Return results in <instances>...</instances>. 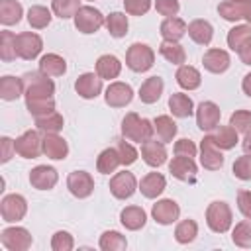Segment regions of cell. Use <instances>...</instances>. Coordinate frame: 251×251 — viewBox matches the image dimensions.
I'll use <instances>...</instances> for the list:
<instances>
[{"label": "cell", "instance_id": "obj_29", "mask_svg": "<svg viewBox=\"0 0 251 251\" xmlns=\"http://www.w3.org/2000/svg\"><path fill=\"white\" fill-rule=\"evenodd\" d=\"M169 110L176 118H190L194 112V102L184 92H173L169 96Z\"/></svg>", "mask_w": 251, "mask_h": 251}, {"label": "cell", "instance_id": "obj_24", "mask_svg": "<svg viewBox=\"0 0 251 251\" xmlns=\"http://www.w3.org/2000/svg\"><path fill=\"white\" fill-rule=\"evenodd\" d=\"M120 222H122V226H124L126 229L137 231V229H141V227L145 226L147 214H145V210L139 208V206H126V208L120 212Z\"/></svg>", "mask_w": 251, "mask_h": 251}, {"label": "cell", "instance_id": "obj_11", "mask_svg": "<svg viewBox=\"0 0 251 251\" xmlns=\"http://www.w3.org/2000/svg\"><path fill=\"white\" fill-rule=\"evenodd\" d=\"M137 190V180L133 176V173L129 171H122V173H116L112 178H110V192L114 194V198L118 200H126V198H131Z\"/></svg>", "mask_w": 251, "mask_h": 251}, {"label": "cell", "instance_id": "obj_47", "mask_svg": "<svg viewBox=\"0 0 251 251\" xmlns=\"http://www.w3.org/2000/svg\"><path fill=\"white\" fill-rule=\"evenodd\" d=\"M18 57L16 51V35L12 31H0V59L4 63H10Z\"/></svg>", "mask_w": 251, "mask_h": 251}, {"label": "cell", "instance_id": "obj_14", "mask_svg": "<svg viewBox=\"0 0 251 251\" xmlns=\"http://www.w3.org/2000/svg\"><path fill=\"white\" fill-rule=\"evenodd\" d=\"M104 100H106V104L110 108H124V106H127L133 100V88L127 82H120V80L112 82L106 88Z\"/></svg>", "mask_w": 251, "mask_h": 251}, {"label": "cell", "instance_id": "obj_19", "mask_svg": "<svg viewBox=\"0 0 251 251\" xmlns=\"http://www.w3.org/2000/svg\"><path fill=\"white\" fill-rule=\"evenodd\" d=\"M229 63H231V59H229V55H227V51H224V49H208L206 53H204V57H202V65H204V69L208 71V73H212V75H222V73H226L227 69H229Z\"/></svg>", "mask_w": 251, "mask_h": 251}, {"label": "cell", "instance_id": "obj_40", "mask_svg": "<svg viewBox=\"0 0 251 251\" xmlns=\"http://www.w3.org/2000/svg\"><path fill=\"white\" fill-rule=\"evenodd\" d=\"M100 249L102 251H124L127 247V241H126V235H122L120 231L116 229H108L100 235Z\"/></svg>", "mask_w": 251, "mask_h": 251}, {"label": "cell", "instance_id": "obj_48", "mask_svg": "<svg viewBox=\"0 0 251 251\" xmlns=\"http://www.w3.org/2000/svg\"><path fill=\"white\" fill-rule=\"evenodd\" d=\"M229 126L237 133H249L251 131V112L249 110H235L229 116Z\"/></svg>", "mask_w": 251, "mask_h": 251}, {"label": "cell", "instance_id": "obj_59", "mask_svg": "<svg viewBox=\"0 0 251 251\" xmlns=\"http://www.w3.org/2000/svg\"><path fill=\"white\" fill-rule=\"evenodd\" d=\"M243 151L247 153V155H251V131L249 133H245V139H243Z\"/></svg>", "mask_w": 251, "mask_h": 251}, {"label": "cell", "instance_id": "obj_39", "mask_svg": "<svg viewBox=\"0 0 251 251\" xmlns=\"http://www.w3.org/2000/svg\"><path fill=\"white\" fill-rule=\"evenodd\" d=\"M25 108L27 112L37 118V116H45L49 112L55 110V98L53 96H37V98H25Z\"/></svg>", "mask_w": 251, "mask_h": 251}, {"label": "cell", "instance_id": "obj_21", "mask_svg": "<svg viewBox=\"0 0 251 251\" xmlns=\"http://www.w3.org/2000/svg\"><path fill=\"white\" fill-rule=\"evenodd\" d=\"M43 153L49 159L63 161L69 155V145H67V141L61 135H57V133H45L43 135Z\"/></svg>", "mask_w": 251, "mask_h": 251}, {"label": "cell", "instance_id": "obj_42", "mask_svg": "<svg viewBox=\"0 0 251 251\" xmlns=\"http://www.w3.org/2000/svg\"><path fill=\"white\" fill-rule=\"evenodd\" d=\"M212 137H214L216 145L220 149H224V151L233 149L237 145V131L231 126H220V127H216V133Z\"/></svg>", "mask_w": 251, "mask_h": 251}, {"label": "cell", "instance_id": "obj_33", "mask_svg": "<svg viewBox=\"0 0 251 251\" xmlns=\"http://www.w3.org/2000/svg\"><path fill=\"white\" fill-rule=\"evenodd\" d=\"M120 165H122V159H120V153H118L116 147L104 149V151L98 155V159H96V169H98V173H102V175L114 173Z\"/></svg>", "mask_w": 251, "mask_h": 251}, {"label": "cell", "instance_id": "obj_35", "mask_svg": "<svg viewBox=\"0 0 251 251\" xmlns=\"http://www.w3.org/2000/svg\"><path fill=\"white\" fill-rule=\"evenodd\" d=\"M159 53L169 61V63H173V65H184V61H186V51H184V47L178 43V41H163L161 45H159Z\"/></svg>", "mask_w": 251, "mask_h": 251}, {"label": "cell", "instance_id": "obj_30", "mask_svg": "<svg viewBox=\"0 0 251 251\" xmlns=\"http://www.w3.org/2000/svg\"><path fill=\"white\" fill-rule=\"evenodd\" d=\"M251 4H245V2H233V0H226V2H220L218 4V14L226 20V22H239L247 16V10H249Z\"/></svg>", "mask_w": 251, "mask_h": 251}, {"label": "cell", "instance_id": "obj_34", "mask_svg": "<svg viewBox=\"0 0 251 251\" xmlns=\"http://www.w3.org/2000/svg\"><path fill=\"white\" fill-rule=\"evenodd\" d=\"M24 8L16 0H0V22L2 25H14L22 20Z\"/></svg>", "mask_w": 251, "mask_h": 251}, {"label": "cell", "instance_id": "obj_17", "mask_svg": "<svg viewBox=\"0 0 251 251\" xmlns=\"http://www.w3.org/2000/svg\"><path fill=\"white\" fill-rule=\"evenodd\" d=\"M151 216H153V220H155L157 224H161V226H171L173 222L178 220V216H180V206H178L173 198H163V200H159L157 204H153Z\"/></svg>", "mask_w": 251, "mask_h": 251}, {"label": "cell", "instance_id": "obj_23", "mask_svg": "<svg viewBox=\"0 0 251 251\" xmlns=\"http://www.w3.org/2000/svg\"><path fill=\"white\" fill-rule=\"evenodd\" d=\"M165 188H167V180H165V176L161 173H147L141 178V182H139L141 194L145 198H151V200L157 198V196H161Z\"/></svg>", "mask_w": 251, "mask_h": 251}, {"label": "cell", "instance_id": "obj_49", "mask_svg": "<svg viewBox=\"0 0 251 251\" xmlns=\"http://www.w3.org/2000/svg\"><path fill=\"white\" fill-rule=\"evenodd\" d=\"M75 247V239L69 231H55L51 237V249L53 251H71Z\"/></svg>", "mask_w": 251, "mask_h": 251}, {"label": "cell", "instance_id": "obj_3", "mask_svg": "<svg viewBox=\"0 0 251 251\" xmlns=\"http://www.w3.org/2000/svg\"><path fill=\"white\" fill-rule=\"evenodd\" d=\"M22 82H24V94H25V98L53 96V92H55L53 80L45 73H41V71H31V73L22 75Z\"/></svg>", "mask_w": 251, "mask_h": 251}, {"label": "cell", "instance_id": "obj_61", "mask_svg": "<svg viewBox=\"0 0 251 251\" xmlns=\"http://www.w3.org/2000/svg\"><path fill=\"white\" fill-rule=\"evenodd\" d=\"M233 2H245V4H251V0H233Z\"/></svg>", "mask_w": 251, "mask_h": 251}, {"label": "cell", "instance_id": "obj_53", "mask_svg": "<svg viewBox=\"0 0 251 251\" xmlns=\"http://www.w3.org/2000/svg\"><path fill=\"white\" fill-rule=\"evenodd\" d=\"M155 10L165 18H173V16L178 14L180 4H178V0H157L155 2Z\"/></svg>", "mask_w": 251, "mask_h": 251}, {"label": "cell", "instance_id": "obj_28", "mask_svg": "<svg viewBox=\"0 0 251 251\" xmlns=\"http://www.w3.org/2000/svg\"><path fill=\"white\" fill-rule=\"evenodd\" d=\"M175 78H176L178 86L184 88V90H196L202 84V75L192 65H180L176 75H175Z\"/></svg>", "mask_w": 251, "mask_h": 251}, {"label": "cell", "instance_id": "obj_50", "mask_svg": "<svg viewBox=\"0 0 251 251\" xmlns=\"http://www.w3.org/2000/svg\"><path fill=\"white\" fill-rule=\"evenodd\" d=\"M231 171H233L235 178H239V180H251V155L245 153L239 159H235Z\"/></svg>", "mask_w": 251, "mask_h": 251}, {"label": "cell", "instance_id": "obj_7", "mask_svg": "<svg viewBox=\"0 0 251 251\" xmlns=\"http://www.w3.org/2000/svg\"><path fill=\"white\" fill-rule=\"evenodd\" d=\"M0 214L4 222H20L27 214V202L22 194H6L0 202Z\"/></svg>", "mask_w": 251, "mask_h": 251}, {"label": "cell", "instance_id": "obj_15", "mask_svg": "<svg viewBox=\"0 0 251 251\" xmlns=\"http://www.w3.org/2000/svg\"><path fill=\"white\" fill-rule=\"evenodd\" d=\"M169 173L182 180V182H194L196 180V173H198V167L194 163L192 157H182V155H176L173 157V161L169 163Z\"/></svg>", "mask_w": 251, "mask_h": 251}, {"label": "cell", "instance_id": "obj_26", "mask_svg": "<svg viewBox=\"0 0 251 251\" xmlns=\"http://www.w3.org/2000/svg\"><path fill=\"white\" fill-rule=\"evenodd\" d=\"M188 35L198 45H210L212 37H214V27H212L210 22L198 18V20H192L188 24Z\"/></svg>", "mask_w": 251, "mask_h": 251}, {"label": "cell", "instance_id": "obj_12", "mask_svg": "<svg viewBox=\"0 0 251 251\" xmlns=\"http://www.w3.org/2000/svg\"><path fill=\"white\" fill-rule=\"evenodd\" d=\"M220 118H222V110L218 108L216 102L206 100V102H200L198 104V108H196V126L202 131L216 129L218 124H220Z\"/></svg>", "mask_w": 251, "mask_h": 251}, {"label": "cell", "instance_id": "obj_20", "mask_svg": "<svg viewBox=\"0 0 251 251\" xmlns=\"http://www.w3.org/2000/svg\"><path fill=\"white\" fill-rule=\"evenodd\" d=\"M141 159L149 165V167H161L165 165L167 161V149H165V143L163 141H155V139H149L145 143H141Z\"/></svg>", "mask_w": 251, "mask_h": 251}, {"label": "cell", "instance_id": "obj_9", "mask_svg": "<svg viewBox=\"0 0 251 251\" xmlns=\"http://www.w3.org/2000/svg\"><path fill=\"white\" fill-rule=\"evenodd\" d=\"M43 49V39L33 31H22L16 35V51L20 59L31 61L35 59Z\"/></svg>", "mask_w": 251, "mask_h": 251}, {"label": "cell", "instance_id": "obj_13", "mask_svg": "<svg viewBox=\"0 0 251 251\" xmlns=\"http://www.w3.org/2000/svg\"><path fill=\"white\" fill-rule=\"evenodd\" d=\"M67 188L75 198H88L94 192V178L86 171H73L67 176Z\"/></svg>", "mask_w": 251, "mask_h": 251}, {"label": "cell", "instance_id": "obj_10", "mask_svg": "<svg viewBox=\"0 0 251 251\" xmlns=\"http://www.w3.org/2000/svg\"><path fill=\"white\" fill-rule=\"evenodd\" d=\"M200 163L208 171H220L224 167V155L222 149L216 145L212 135H206L200 141Z\"/></svg>", "mask_w": 251, "mask_h": 251}, {"label": "cell", "instance_id": "obj_44", "mask_svg": "<svg viewBox=\"0 0 251 251\" xmlns=\"http://www.w3.org/2000/svg\"><path fill=\"white\" fill-rule=\"evenodd\" d=\"M231 241L241 249H251V218L235 224L231 231Z\"/></svg>", "mask_w": 251, "mask_h": 251}, {"label": "cell", "instance_id": "obj_38", "mask_svg": "<svg viewBox=\"0 0 251 251\" xmlns=\"http://www.w3.org/2000/svg\"><path fill=\"white\" fill-rule=\"evenodd\" d=\"M104 25H106L108 33H110L112 37H116V39L124 37V35L127 33V27H129L127 16L122 14V12H112L110 16H106V24H104Z\"/></svg>", "mask_w": 251, "mask_h": 251}, {"label": "cell", "instance_id": "obj_18", "mask_svg": "<svg viewBox=\"0 0 251 251\" xmlns=\"http://www.w3.org/2000/svg\"><path fill=\"white\" fill-rule=\"evenodd\" d=\"M75 90L80 98L92 100L102 92V78L94 73H82L75 82Z\"/></svg>", "mask_w": 251, "mask_h": 251}, {"label": "cell", "instance_id": "obj_31", "mask_svg": "<svg viewBox=\"0 0 251 251\" xmlns=\"http://www.w3.org/2000/svg\"><path fill=\"white\" fill-rule=\"evenodd\" d=\"M39 71L47 76H63L67 73V61L57 53H47L39 59Z\"/></svg>", "mask_w": 251, "mask_h": 251}, {"label": "cell", "instance_id": "obj_22", "mask_svg": "<svg viewBox=\"0 0 251 251\" xmlns=\"http://www.w3.org/2000/svg\"><path fill=\"white\" fill-rule=\"evenodd\" d=\"M186 31H188L186 22L180 20V18H176V16L165 18L163 24H161V27H159V33L163 35L165 41H178V39H182L186 35Z\"/></svg>", "mask_w": 251, "mask_h": 251}, {"label": "cell", "instance_id": "obj_52", "mask_svg": "<svg viewBox=\"0 0 251 251\" xmlns=\"http://www.w3.org/2000/svg\"><path fill=\"white\" fill-rule=\"evenodd\" d=\"M124 8L129 16H143L151 8V0H124Z\"/></svg>", "mask_w": 251, "mask_h": 251}, {"label": "cell", "instance_id": "obj_36", "mask_svg": "<svg viewBox=\"0 0 251 251\" xmlns=\"http://www.w3.org/2000/svg\"><path fill=\"white\" fill-rule=\"evenodd\" d=\"M35 126L43 133H59L63 129V126H65V120H63V116L59 112L53 110V112H49L45 116H37L35 118Z\"/></svg>", "mask_w": 251, "mask_h": 251}, {"label": "cell", "instance_id": "obj_5", "mask_svg": "<svg viewBox=\"0 0 251 251\" xmlns=\"http://www.w3.org/2000/svg\"><path fill=\"white\" fill-rule=\"evenodd\" d=\"M104 24H106V18L94 6H80V10L75 16V27L80 33H86V35L96 33Z\"/></svg>", "mask_w": 251, "mask_h": 251}, {"label": "cell", "instance_id": "obj_2", "mask_svg": "<svg viewBox=\"0 0 251 251\" xmlns=\"http://www.w3.org/2000/svg\"><path fill=\"white\" fill-rule=\"evenodd\" d=\"M233 214L224 200H214L206 208V224L214 233H226L231 227Z\"/></svg>", "mask_w": 251, "mask_h": 251}, {"label": "cell", "instance_id": "obj_55", "mask_svg": "<svg viewBox=\"0 0 251 251\" xmlns=\"http://www.w3.org/2000/svg\"><path fill=\"white\" fill-rule=\"evenodd\" d=\"M237 208L245 218H251V190L237 192Z\"/></svg>", "mask_w": 251, "mask_h": 251}, {"label": "cell", "instance_id": "obj_41", "mask_svg": "<svg viewBox=\"0 0 251 251\" xmlns=\"http://www.w3.org/2000/svg\"><path fill=\"white\" fill-rule=\"evenodd\" d=\"M196 235H198V224L194 220H190V218L178 222L176 227H175V239L178 243H182V245L192 243L196 239Z\"/></svg>", "mask_w": 251, "mask_h": 251}, {"label": "cell", "instance_id": "obj_37", "mask_svg": "<svg viewBox=\"0 0 251 251\" xmlns=\"http://www.w3.org/2000/svg\"><path fill=\"white\" fill-rule=\"evenodd\" d=\"M153 126H155V133H157L159 141L169 143V141L175 139V135H176V124H175V120L171 116H157L153 120Z\"/></svg>", "mask_w": 251, "mask_h": 251}, {"label": "cell", "instance_id": "obj_56", "mask_svg": "<svg viewBox=\"0 0 251 251\" xmlns=\"http://www.w3.org/2000/svg\"><path fill=\"white\" fill-rule=\"evenodd\" d=\"M0 145H2L0 163H8V161L12 159V155L16 153V145H14V139H10V137H2V139H0Z\"/></svg>", "mask_w": 251, "mask_h": 251}, {"label": "cell", "instance_id": "obj_27", "mask_svg": "<svg viewBox=\"0 0 251 251\" xmlns=\"http://www.w3.org/2000/svg\"><path fill=\"white\" fill-rule=\"evenodd\" d=\"M163 88H165V82L161 76H149L145 78V82L139 86V100L143 104H155L161 94H163Z\"/></svg>", "mask_w": 251, "mask_h": 251}, {"label": "cell", "instance_id": "obj_58", "mask_svg": "<svg viewBox=\"0 0 251 251\" xmlns=\"http://www.w3.org/2000/svg\"><path fill=\"white\" fill-rule=\"evenodd\" d=\"M241 90H243L245 96L251 98V73H247V75L243 76V80H241Z\"/></svg>", "mask_w": 251, "mask_h": 251}, {"label": "cell", "instance_id": "obj_57", "mask_svg": "<svg viewBox=\"0 0 251 251\" xmlns=\"http://www.w3.org/2000/svg\"><path fill=\"white\" fill-rule=\"evenodd\" d=\"M237 53H239V59H241L243 65H251V37L243 43V47Z\"/></svg>", "mask_w": 251, "mask_h": 251}, {"label": "cell", "instance_id": "obj_4", "mask_svg": "<svg viewBox=\"0 0 251 251\" xmlns=\"http://www.w3.org/2000/svg\"><path fill=\"white\" fill-rule=\"evenodd\" d=\"M153 63H155V53L147 43H133L127 47L126 65L133 73H145L153 67Z\"/></svg>", "mask_w": 251, "mask_h": 251}, {"label": "cell", "instance_id": "obj_6", "mask_svg": "<svg viewBox=\"0 0 251 251\" xmlns=\"http://www.w3.org/2000/svg\"><path fill=\"white\" fill-rule=\"evenodd\" d=\"M16 153L24 159H35L43 153V137L35 131V129H27L24 131L16 141Z\"/></svg>", "mask_w": 251, "mask_h": 251}, {"label": "cell", "instance_id": "obj_51", "mask_svg": "<svg viewBox=\"0 0 251 251\" xmlns=\"http://www.w3.org/2000/svg\"><path fill=\"white\" fill-rule=\"evenodd\" d=\"M118 153H120V159H122V165H133L137 161V151L131 143H127L126 139H120L118 145H116Z\"/></svg>", "mask_w": 251, "mask_h": 251}, {"label": "cell", "instance_id": "obj_8", "mask_svg": "<svg viewBox=\"0 0 251 251\" xmlns=\"http://www.w3.org/2000/svg\"><path fill=\"white\" fill-rule=\"evenodd\" d=\"M0 241L8 251H25L31 247L33 237L25 227H6L0 233Z\"/></svg>", "mask_w": 251, "mask_h": 251}, {"label": "cell", "instance_id": "obj_43", "mask_svg": "<svg viewBox=\"0 0 251 251\" xmlns=\"http://www.w3.org/2000/svg\"><path fill=\"white\" fill-rule=\"evenodd\" d=\"M251 37V24H243V25H235L227 31V47L231 51H239L243 47V43Z\"/></svg>", "mask_w": 251, "mask_h": 251}, {"label": "cell", "instance_id": "obj_25", "mask_svg": "<svg viewBox=\"0 0 251 251\" xmlns=\"http://www.w3.org/2000/svg\"><path fill=\"white\" fill-rule=\"evenodd\" d=\"M122 73V63L116 55H100L96 61V75L102 80H112L118 78Z\"/></svg>", "mask_w": 251, "mask_h": 251}, {"label": "cell", "instance_id": "obj_60", "mask_svg": "<svg viewBox=\"0 0 251 251\" xmlns=\"http://www.w3.org/2000/svg\"><path fill=\"white\" fill-rule=\"evenodd\" d=\"M245 20L251 24V6H249V10H247V16H245Z\"/></svg>", "mask_w": 251, "mask_h": 251}, {"label": "cell", "instance_id": "obj_16", "mask_svg": "<svg viewBox=\"0 0 251 251\" xmlns=\"http://www.w3.org/2000/svg\"><path fill=\"white\" fill-rule=\"evenodd\" d=\"M59 180V173L55 167L49 165H37L29 171V184L37 190H51Z\"/></svg>", "mask_w": 251, "mask_h": 251}, {"label": "cell", "instance_id": "obj_54", "mask_svg": "<svg viewBox=\"0 0 251 251\" xmlns=\"http://www.w3.org/2000/svg\"><path fill=\"white\" fill-rule=\"evenodd\" d=\"M196 145H194V141H190V139H186V137H182V139H178L176 143H175V155H182V157H196Z\"/></svg>", "mask_w": 251, "mask_h": 251}, {"label": "cell", "instance_id": "obj_45", "mask_svg": "<svg viewBox=\"0 0 251 251\" xmlns=\"http://www.w3.org/2000/svg\"><path fill=\"white\" fill-rule=\"evenodd\" d=\"M51 12L45 8V6H31L27 10V24L33 27V29H43L51 24Z\"/></svg>", "mask_w": 251, "mask_h": 251}, {"label": "cell", "instance_id": "obj_46", "mask_svg": "<svg viewBox=\"0 0 251 251\" xmlns=\"http://www.w3.org/2000/svg\"><path fill=\"white\" fill-rule=\"evenodd\" d=\"M51 10L57 18L69 20V18H75L76 12L80 10V0H53Z\"/></svg>", "mask_w": 251, "mask_h": 251}, {"label": "cell", "instance_id": "obj_1", "mask_svg": "<svg viewBox=\"0 0 251 251\" xmlns=\"http://www.w3.org/2000/svg\"><path fill=\"white\" fill-rule=\"evenodd\" d=\"M153 133H155V126L147 118H139L135 112H129V114L124 116V120H122V135L127 141L145 143V141L153 139Z\"/></svg>", "mask_w": 251, "mask_h": 251}, {"label": "cell", "instance_id": "obj_32", "mask_svg": "<svg viewBox=\"0 0 251 251\" xmlns=\"http://www.w3.org/2000/svg\"><path fill=\"white\" fill-rule=\"evenodd\" d=\"M24 94V82H22V76H12V75H6L0 78V98L6 100V102H12V100H18L20 96Z\"/></svg>", "mask_w": 251, "mask_h": 251}]
</instances>
